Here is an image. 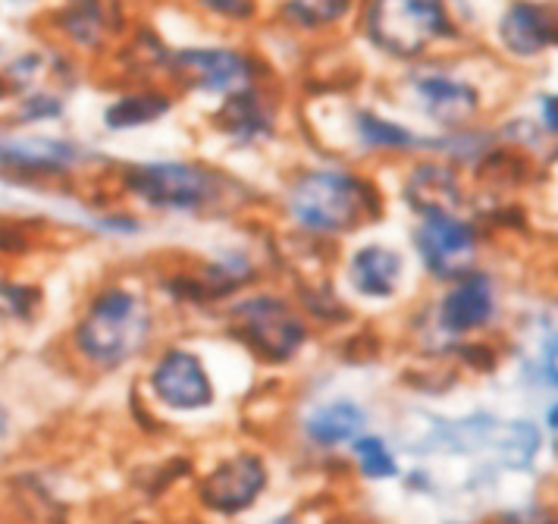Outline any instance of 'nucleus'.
Returning <instances> with one entry per match:
<instances>
[{
  "instance_id": "1",
  "label": "nucleus",
  "mask_w": 558,
  "mask_h": 524,
  "mask_svg": "<svg viewBox=\"0 0 558 524\" xmlns=\"http://www.w3.org/2000/svg\"><path fill=\"white\" fill-rule=\"evenodd\" d=\"M357 28L396 63H421L461 38L449 0H361Z\"/></svg>"
},
{
  "instance_id": "2",
  "label": "nucleus",
  "mask_w": 558,
  "mask_h": 524,
  "mask_svg": "<svg viewBox=\"0 0 558 524\" xmlns=\"http://www.w3.org/2000/svg\"><path fill=\"white\" fill-rule=\"evenodd\" d=\"M145 336H148V308L142 305V299L123 286H104L85 305L73 330V346L85 361L98 368H117L138 352Z\"/></svg>"
},
{
  "instance_id": "3",
  "label": "nucleus",
  "mask_w": 558,
  "mask_h": 524,
  "mask_svg": "<svg viewBox=\"0 0 558 524\" xmlns=\"http://www.w3.org/2000/svg\"><path fill=\"white\" fill-rule=\"evenodd\" d=\"M289 211L311 233H349L377 211V195L355 174L311 170L292 186Z\"/></svg>"
},
{
  "instance_id": "4",
  "label": "nucleus",
  "mask_w": 558,
  "mask_h": 524,
  "mask_svg": "<svg viewBox=\"0 0 558 524\" xmlns=\"http://www.w3.org/2000/svg\"><path fill=\"white\" fill-rule=\"evenodd\" d=\"M163 75H170L179 88L207 98H227L245 85L264 82V63L257 53L235 45H185L170 48Z\"/></svg>"
},
{
  "instance_id": "5",
  "label": "nucleus",
  "mask_w": 558,
  "mask_h": 524,
  "mask_svg": "<svg viewBox=\"0 0 558 524\" xmlns=\"http://www.w3.org/2000/svg\"><path fill=\"white\" fill-rule=\"evenodd\" d=\"M408 100L430 120L442 126L446 132L468 129L481 117L483 95L481 85L468 75L442 70V67H421L414 63V70L402 82Z\"/></svg>"
},
{
  "instance_id": "6",
  "label": "nucleus",
  "mask_w": 558,
  "mask_h": 524,
  "mask_svg": "<svg viewBox=\"0 0 558 524\" xmlns=\"http://www.w3.org/2000/svg\"><path fill=\"white\" fill-rule=\"evenodd\" d=\"M45 20L53 41L73 57H101L129 32L123 0H63Z\"/></svg>"
},
{
  "instance_id": "7",
  "label": "nucleus",
  "mask_w": 558,
  "mask_h": 524,
  "mask_svg": "<svg viewBox=\"0 0 558 524\" xmlns=\"http://www.w3.org/2000/svg\"><path fill=\"white\" fill-rule=\"evenodd\" d=\"M123 179L132 195L157 207H198L217 192L214 174L195 164H138Z\"/></svg>"
},
{
  "instance_id": "8",
  "label": "nucleus",
  "mask_w": 558,
  "mask_h": 524,
  "mask_svg": "<svg viewBox=\"0 0 558 524\" xmlns=\"http://www.w3.org/2000/svg\"><path fill=\"white\" fill-rule=\"evenodd\" d=\"M232 318L245 333L248 346L270 361H282L305 343L302 321L274 296H254L232 308Z\"/></svg>"
},
{
  "instance_id": "9",
  "label": "nucleus",
  "mask_w": 558,
  "mask_h": 524,
  "mask_svg": "<svg viewBox=\"0 0 558 524\" xmlns=\"http://www.w3.org/2000/svg\"><path fill=\"white\" fill-rule=\"evenodd\" d=\"M496 45L511 60H539L558 48V10L539 0H511L496 20Z\"/></svg>"
},
{
  "instance_id": "10",
  "label": "nucleus",
  "mask_w": 558,
  "mask_h": 524,
  "mask_svg": "<svg viewBox=\"0 0 558 524\" xmlns=\"http://www.w3.org/2000/svg\"><path fill=\"white\" fill-rule=\"evenodd\" d=\"M267 487V468L257 455H232L220 468H214L202 484V502L214 512L235 515L245 512L260 490Z\"/></svg>"
},
{
  "instance_id": "11",
  "label": "nucleus",
  "mask_w": 558,
  "mask_h": 524,
  "mask_svg": "<svg viewBox=\"0 0 558 524\" xmlns=\"http://www.w3.org/2000/svg\"><path fill=\"white\" fill-rule=\"evenodd\" d=\"M474 229L452 214H427L417 229V251L436 276H461L474 258Z\"/></svg>"
},
{
  "instance_id": "12",
  "label": "nucleus",
  "mask_w": 558,
  "mask_h": 524,
  "mask_svg": "<svg viewBox=\"0 0 558 524\" xmlns=\"http://www.w3.org/2000/svg\"><path fill=\"white\" fill-rule=\"evenodd\" d=\"M151 386L157 400L170 408L182 412H195L207 408L214 402V386L210 377L204 371V365L185 349L167 352L151 371Z\"/></svg>"
},
{
  "instance_id": "13",
  "label": "nucleus",
  "mask_w": 558,
  "mask_h": 524,
  "mask_svg": "<svg viewBox=\"0 0 558 524\" xmlns=\"http://www.w3.org/2000/svg\"><path fill=\"white\" fill-rule=\"evenodd\" d=\"M82 151L51 135H0V167L13 174L53 176L73 170Z\"/></svg>"
},
{
  "instance_id": "14",
  "label": "nucleus",
  "mask_w": 558,
  "mask_h": 524,
  "mask_svg": "<svg viewBox=\"0 0 558 524\" xmlns=\"http://www.w3.org/2000/svg\"><path fill=\"white\" fill-rule=\"evenodd\" d=\"M217 126L239 139V142H254V139H267L277 126V98L270 95V88L264 82L245 85L239 92H232L223 98V104L214 114Z\"/></svg>"
},
{
  "instance_id": "15",
  "label": "nucleus",
  "mask_w": 558,
  "mask_h": 524,
  "mask_svg": "<svg viewBox=\"0 0 558 524\" xmlns=\"http://www.w3.org/2000/svg\"><path fill=\"white\" fill-rule=\"evenodd\" d=\"M361 0H274V23L299 38H320L357 20Z\"/></svg>"
},
{
  "instance_id": "16",
  "label": "nucleus",
  "mask_w": 558,
  "mask_h": 524,
  "mask_svg": "<svg viewBox=\"0 0 558 524\" xmlns=\"http://www.w3.org/2000/svg\"><path fill=\"white\" fill-rule=\"evenodd\" d=\"M173 107V95L163 85H142V88H129L123 95L110 100L104 107V126L110 132H129V129H142L157 120H163Z\"/></svg>"
},
{
  "instance_id": "17",
  "label": "nucleus",
  "mask_w": 558,
  "mask_h": 524,
  "mask_svg": "<svg viewBox=\"0 0 558 524\" xmlns=\"http://www.w3.org/2000/svg\"><path fill=\"white\" fill-rule=\"evenodd\" d=\"M493 318V286L486 276H464L442 301L439 321L449 333L477 330Z\"/></svg>"
},
{
  "instance_id": "18",
  "label": "nucleus",
  "mask_w": 558,
  "mask_h": 524,
  "mask_svg": "<svg viewBox=\"0 0 558 524\" xmlns=\"http://www.w3.org/2000/svg\"><path fill=\"white\" fill-rule=\"evenodd\" d=\"M458 176L442 164H421L405 186V195L414 211L427 214H452L458 204Z\"/></svg>"
},
{
  "instance_id": "19",
  "label": "nucleus",
  "mask_w": 558,
  "mask_h": 524,
  "mask_svg": "<svg viewBox=\"0 0 558 524\" xmlns=\"http://www.w3.org/2000/svg\"><path fill=\"white\" fill-rule=\"evenodd\" d=\"M352 286L367 299H386L396 293V283L402 274V258L392 249L367 246L352 258Z\"/></svg>"
},
{
  "instance_id": "20",
  "label": "nucleus",
  "mask_w": 558,
  "mask_h": 524,
  "mask_svg": "<svg viewBox=\"0 0 558 524\" xmlns=\"http://www.w3.org/2000/svg\"><path fill=\"white\" fill-rule=\"evenodd\" d=\"M355 135L361 139V145L377 151H408L417 148V145H427L414 129L396 123V120L383 117L377 110H367V107L355 110Z\"/></svg>"
},
{
  "instance_id": "21",
  "label": "nucleus",
  "mask_w": 558,
  "mask_h": 524,
  "mask_svg": "<svg viewBox=\"0 0 558 524\" xmlns=\"http://www.w3.org/2000/svg\"><path fill=\"white\" fill-rule=\"evenodd\" d=\"M364 427V412L352 405V402H332L317 408L311 418H307V437L320 446H336V443H345L352 440L357 430Z\"/></svg>"
},
{
  "instance_id": "22",
  "label": "nucleus",
  "mask_w": 558,
  "mask_h": 524,
  "mask_svg": "<svg viewBox=\"0 0 558 524\" xmlns=\"http://www.w3.org/2000/svg\"><path fill=\"white\" fill-rule=\"evenodd\" d=\"M195 13H202L210 23L227 25V28H245L254 25L264 13V0H185Z\"/></svg>"
},
{
  "instance_id": "23",
  "label": "nucleus",
  "mask_w": 558,
  "mask_h": 524,
  "mask_svg": "<svg viewBox=\"0 0 558 524\" xmlns=\"http://www.w3.org/2000/svg\"><path fill=\"white\" fill-rule=\"evenodd\" d=\"M57 117H63V98L48 92V88L23 92V98L16 104V120H20V123H51Z\"/></svg>"
},
{
  "instance_id": "24",
  "label": "nucleus",
  "mask_w": 558,
  "mask_h": 524,
  "mask_svg": "<svg viewBox=\"0 0 558 524\" xmlns=\"http://www.w3.org/2000/svg\"><path fill=\"white\" fill-rule=\"evenodd\" d=\"M355 458L364 477H371V480H386L396 475V458L377 437H361L355 443Z\"/></svg>"
},
{
  "instance_id": "25",
  "label": "nucleus",
  "mask_w": 558,
  "mask_h": 524,
  "mask_svg": "<svg viewBox=\"0 0 558 524\" xmlns=\"http://www.w3.org/2000/svg\"><path fill=\"white\" fill-rule=\"evenodd\" d=\"M539 123L546 132L558 135V92L556 95H543L539 98Z\"/></svg>"
},
{
  "instance_id": "26",
  "label": "nucleus",
  "mask_w": 558,
  "mask_h": 524,
  "mask_svg": "<svg viewBox=\"0 0 558 524\" xmlns=\"http://www.w3.org/2000/svg\"><path fill=\"white\" fill-rule=\"evenodd\" d=\"M543 365H546V374L558 386V340H549L546 346V355H543Z\"/></svg>"
},
{
  "instance_id": "27",
  "label": "nucleus",
  "mask_w": 558,
  "mask_h": 524,
  "mask_svg": "<svg viewBox=\"0 0 558 524\" xmlns=\"http://www.w3.org/2000/svg\"><path fill=\"white\" fill-rule=\"evenodd\" d=\"M506 524H549V522H543L539 515H511V519H506Z\"/></svg>"
},
{
  "instance_id": "28",
  "label": "nucleus",
  "mask_w": 558,
  "mask_h": 524,
  "mask_svg": "<svg viewBox=\"0 0 558 524\" xmlns=\"http://www.w3.org/2000/svg\"><path fill=\"white\" fill-rule=\"evenodd\" d=\"M549 427H553V430H558V405L553 408V412H549Z\"/></svg>"
},
{
  "instance_id": "29",
  "label": "nucleus",
  "mask_w": 558,
  "mask_h": 524,
  "mask_svg": "<svg viewBox=\"0 0 558 524\" xmlns=\"http://www.w3.org/2000/svg\"><path fill=\"white\" fill-rule=\"evenodd\" d=\"M270 524H299L295 519H279V522H270Z\"/></svg>"
}]
</instances>
